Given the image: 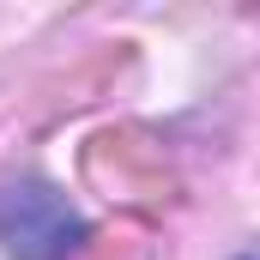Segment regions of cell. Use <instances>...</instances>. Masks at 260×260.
Returning <instances> with one entry per match:
<instances>
[{
    "label": "cell",
    "instance_id": "6da1fadb",
    "mask_svg": "<svg viewBox=\"0 0 260 260\" xmlns=\"http://www.w3.org/2000/svg\"><path fill=\"white\" fill-rule=\"evenodd\" d=\"M0 242H6V260H67L85 242V224L49 182H6L0 188Z\"/></svg>",
    "mask_w": 260,
    "mask_h": 260
}]
</instances>
